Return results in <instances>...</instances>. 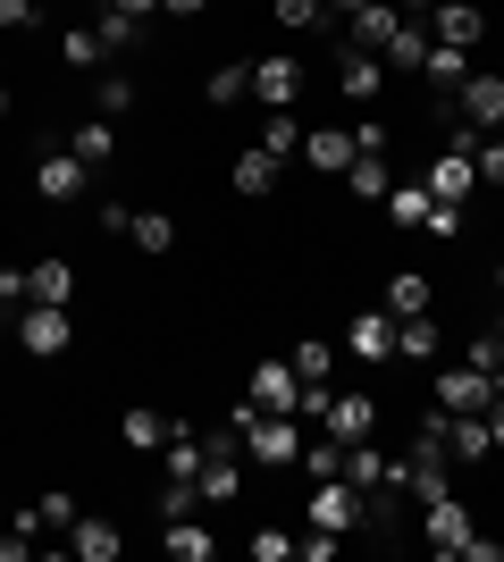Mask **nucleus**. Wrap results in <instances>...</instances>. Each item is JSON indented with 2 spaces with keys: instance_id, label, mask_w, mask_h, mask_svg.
Returning a JSON list of instances; mask_svg holds the SVG:
<instances>
[{
  "instance_id": "obj_1",
  "label": "nucleus",
  "mask_w": 504,
  "mask_h": 562,
  "mask_svg": "<svg viewBox=\"0 0 504 562\" xmlns=\"http://www.w3.org/2000/svg\"><path fill=\"white\" fill-rule=\"evenodd\" d=\"M236 428H244V446H253V462H303L294 412H253V403H236Z\"/></svg>"
},
{
  "instance_id": "obj_2",
  "label": "nucleus",
  "mask_w": 504,
  "mask_h": 562,
  "mask_svg": "<svg viewBox=\"0 0 504 562\" xmlns=\"http://www.w3.org/2000/svg\"><path fill=\"white\" fill-rule=\"evenodd\" d=\"M455 110H462V126L504 135V68H471V76L455 85Z\"/></svg>"
},
{
  "instance_id": "obj_3",
  "label": "nucleus",
  "mask_w": 504,
  "mask_h": 562,
  "mask_svg": "<svg viewBox=\"0 0 504 562\" xmlns=\"http://www.w3.org/2000/svg\"><path fill=\"white\" fill-rule=\"evenodd\" d=\"M18 345L34 352V361H51V352H68V345H76L68 311H59V303H25V311H18Z\"/></svg>"
},
{
  "instance_id": "obj_4",
  "label": "nucleus",
  "mask_w": 504,
  "mask_h": 562,
  "mask_svg": "<svg viewBox=\"0 0 504 562\" xmlns=\"http://www.w3.org/2000/svg\"><path fill=\"white\" fill-rule=\"evenodd\" d=\"M429 43L480 50L488 43V9H480V0H437V9H429Z\"/></svg>"
},
{
  "instance_id": "obj_5",
  "label": "nucleus",
  "mask_w": 504,
  "mask_h": 562,
  "mask_svg": "<svg viewBox=\"0 0 504 562\" xmlns=\"http://www.w3.org/2000/svg\"><path fill=\"white\" fill-rule=\"evenodd\" d=\"M496 386H488L471 361H437V412H488Z\"/></svg>"
},
{
  "instance_id": "obj_6",
  "label": "nucleus",
  "mask_w": 504,
  "mask_h": 562,
  "mask_svg": "<svg viewBox=\"0 0 504 562\" xmlns=\"http://www.w3.org/2000/svg\"><path fill=\"white\" fill-rule=\"evenodd\" d=\"M379 85H387V59H379V50L336 43V93H345V101H379Z\"/></svg>"
},
{
  "instance_id": "obj_7",
  "label": "nucleus",
  "mask_w": 504,
  "mask_h": 562,
  "mask_svg": "<svg viewBox=\"0 0 504 562\" xmlns=\"http://www.w3.org/2000/svg\"><path fill=\"white\" fill-rule=\"evenodd\" d=\"M253 412H294V420H303V378H294V361H261V370H253Z\"/></svg>"
},
{
  "instance_id": "obj_8",
  "label": "nucleus",
  "mask_w": 504,
  "mask_h": 562,
  "mask_svg": "<svg viewBox=\"0 0 504 562\" xmlns=\"http://www.w3.org/2000/svg\"><path fill=\"white\" fill-rule=\"evenodd\" d=\"M421 538H429V554H462L471 546V513L455 495H437V504H421Z\"/></svg>"
},
{
  "instance_id": "obj_9",
  "label": "nucleus",
  "mask_w": 504,
  "mask_h": 562,
  "mask_svg": "<svg viewBox=\"0 0 504 562\" xmlns=\"http://www.w3.org/2000/svg\"><path fill=\"white\" fill-rule=\"evenodd\" d=\"M85 186H93V168L76 160V151H43V168H34V193H43V202H76Z\"/></svg>"
},
{
  "instance_id": "obj_10",
  "label": "nucleus",
  "mask_w": 504,
  "mask_h": 562,
  "mask_svg": "<svg viewBox=\"0 0 504 562\" xmlns=\"http://www.w3.org/2000/svg\"><path fill=\"white\" fill-rule=\"evenodd\" d=\"M320 428H328L336 446H361V437L379 428V403H370V395H328V412H320Z\"/></svg>"
},
{
  "instance_id": "obj_11",
  "label": "nucleus",
  "mask_w": 504,
  "mask_h": 562,
  "mask_svg": "<svg viewBox=\"0 0 504 562\" xmlns=\"http://www.w3.org/2000/svg\"><path fill=\"white\" fill-rule=\"evenodd\" d=\"M253 101L261 110H294L303 101V68L294 59H253Z\"/></svg>"
},
{
  "instance_id": "obj_12",
  "label": "nucleus",
  "mask_w": 504,
  "mask_h": 562,
  "mask_svg": "<svg viewBox=\"0 0 504 562\" xmlns=\"http://www.w3.org/2000/svg\"><path fill=\"white\" fill-rule=\"evenodd\" d=\"M345 352H354V361H387V352H395V319H387V311H354V319H345Z\"/></svg>"
},
{
  "instance_id": "obj_13",
  "label": "nucleus",
  "mask_w": 504,
  "mask_h": 562,
  "mask_svg": "<svg viewBox=\"0 0 504 562\" xmlns=\"http://www.w3.org/2000/svg\"><path fill=\"white\" fill-rule=\"evenodd\" d=\"M421 186H429L437 202H462V193L480 186V168H471V151H437V160H429V177H421Z\"/></svg>"
},
{
  "instance_id": "obj_14",
  "label": "nucleus",
  "mask_w": 504,
  "mask_h": 562,
  "mask_svg": "<svg viewBox=\"0 0 504 562\" xmlns=\"http://www.w3.org/2000/svg\"><path fill=\"white\" fill-rule=\"evenodd\" d=\"M303 160H312L320 177H345V168H354V126H320V135H303Z\"/></svg>"
},
{
  "instance_id": "obj_15",
  "label": "nucleus",
  "mask_w": 504,
  "mask_h": 562,
  "mask_svg": "<svg viewBox=\"0 0 504 562\" xmlns=\"http://www.w3.org/2000/svg\"><path fill=\"white\" fill-rule=\"evenodd\" d=\"M421 76L437 85V101H446V117H455V85L471 76V50H455V43H429V59H421Z\"/></svg>"
},
{
  "instance_id": "obj_16",
  "label": "nucleus",
  "mask_w": 504,
  "mask_h": 562,
  "mask_svg": "<svg viewBox=\"0 0 504 562\" xmlns=\"http://www.w3.org/2000/svg\"><path fill=\"white\" fill-rule=\"evenodd\" d=\"M68 554H76V562H119V520L76 513V529H68Z\"/></svg>"
},
{
  "instance_id": "obj_17",
  "label": "nucleus",
  "mask_w": 504,
  "mask_h": 562,
  "mask_svg": "<svg viewBox=\"0 0 504 562\" xmlns=\"http://www.w3.org/2000/svg\"><path fill=\"white\" fill-rule=\"evenodd\" d=\"M395 352H404V361H446V328H437L429 311H421V319H395Z\"/></svg>"
},
{
  "instance_id": "obj_18",
  "label": "nucleus",
  "mask_w": 504,
  "mask_h": 562,
  "mask_svg": "<svg viewBox=\"0 0 504 562\" xmlns=\"http://www.w3.org/2000/svg\"><path fill=\"white\" fill-rule=\"evenodd\" d=\"M160 546H168V562H211L219 554V538H211V529H202V520H160Z\"/></svg>"
},
{
  "instance_id": "obj_19",
  "label": "nucleus",
  "mask_w": 504,
  "mask_h": 562,
  "mask_svg": "<svg viewBox=\"0 0 504 562\" xmlns=\"http://www.w3.org/2000/svg\"><path fill=\"white\" fill-rule=\"evenodd\" d=\"M345 25H354V43H361V50H379V59H387V43H395L404 9H395V0H370V9H361V18H345Z\"/></svg>"
},
{
  "instance_id": "obj_20",
  "label": "nucleus",
  "mask_w": 504,
  "mask_h": 562,
  "mask_svg": "<svg viewBox=\"0 0 504 562\" xmlns=\"http://www.w3.org/2000/svg\"><path fill=\"white\" fill-rule=\"evenodd\" d=\"M119 437H126L135 453H160L168 437H177V420H168V412H152V403H135V412L119 420Z\"/></svg>"
},
{
  "instance_id": "obj_21",
  "label": "nucleus",
  "mask_w": 504,
  "mask_h": 562,
  "mask_svg": "<svg viewBox=\"0 0 504 562\" xmlns=\"http://www.w3.org/2000/svg\"><path fill=\"white\" fill-rule=\"evenodd\" d=\"M68 151L85 168H110V151H119V117H85V126L68 135Z\"/></svg>"
},
{
  "instance_id": "obj_22",
  "label": "nucleus",
  "mask_w": 504,
  "mask_h": 562,
  "mask_svg": "<svg viewBox=\"0 0 504 562\" xmlns=\"http://www.w3.org/2000/svg\"><path fill=\"white\" fill-rule=\"evenodd\" d=\"M278 177H287V160H269L261 143H253V151L236 160V193H244V202H261V193H278Z\"/></svg>"
},
{
  "instance_id": "obj_23",
  "label": "nucleus",
  "mask_w": 504,
  "mask_h": 562,
  "mask_svg": "<svg viewBox=\"0 0 504 562\" xmlns=\"http://www.w3.org/2000/svg\"><path fill=\"white\" fill-rule=\"evenodd\" d=\"M126 244H135V252H152V260L177 252V218H168V211H135V218H126Z\"/></svg>"
},
{
  "instance_id": "obj_24",
  "label": "nucleus",
  "mask_w": 504,
  "mask_h": 562,
  "mask_svg": "<svg viewBox=\"0 0 504 562\" xmlns=\"http://www.w3.org/2000/svg\"><path fill=\"white\" fill-rule=\"evenodd\" d=\"M303 135H312V126H303L294 110H269V117H261V151H269V160H294V151H303Z\"/></svg>"
},
{
  "instance_id": "obj_25",
  "label": "nucleus",
  "mask_w": 504,
  "mask_h": 562,
  "mask_svg": "<svg viewBox=\"0 0 504 562\" xmlns=\"http://www.w3.org/2000/svg\"><path fill=\"white\" fill-rule=\"evenodd\" d=\"M144 25H152V18H126L119 0H110V9L93 18V34H101V50H144Z\"/></svg>"
},
{
  "instance_id": "obj_26",
  "label": "nucleus",
  "mask_w": 504,
  "mask_h": 562,
  "mask_svg": "<svg viewBox=\"0 0 504 562\" xmlns=\"http://www.w3.org/2000/svg\"><path fill=\"white\" fill-rule=\"evenodd\" d=\"M421 59H429V18H404V25H395V43H387V68L421 76Z\"/></svg>"
},
{
  "instance_id": "obj_27",
  "label": "nucleus",
  "mask_w": 504,
  "mask_h": 562,
  "mask_svg": "<svg viewBox=\"0 0 504 562\" xmlns=\"http://www.w3.org/2000/svg\"><path fill=\"white\" fill-rule=\"evenodd\" d=\"M25 285H34V303H59V311H68L76 269H68V260H34V269H25Z\"/></svg>"
},
{
  "instance_id": "obj_28",
  "label": "nucleus",
  "mask_w": 504,
  "mask_h": 562,
  "mask_svg": "<svg viewBox=\"0 0 504 562\" xmlns=\"http://www.w3.org/2000/svg\"><path fill=\"white\" fill-rule=\"evenodd\" d=\"M387 311H395V319H421V311H429V278H421V269H395V278H387Z\"/></svg>"
},
{
  "instance_id": "obj_29",
  "label": "nucleus",
  "mask_w": 504,
  "mask_h": 562,
  "mask_svg": "<svg viewBox=\"0 0 504 562\" xmlns=\"http://www.w3.org/2000/svg\"><path fill=\"white\" fill-rule=\"evenodd\" d=\"M287 361H294V378H303V386H328V370H336V345H328V336H303V345H294Z\"/></svg>"
},
{
  "instance_id": "obj_30",
  "label": "nucleus",
  "mask_w": 504,
  "mask_h": 562,
  "mask_svg": "<svg viewBox=\"0 0 504 562\" xmlns=\"http://www.w3.org/2000/svg\"><path fill=\"white\" fill-rule=\"evenodd\" d=\"M25 513H34V538H68V529H76V495L51 487L43 504H25Z\"/></svg>"
},
{
  "instance_id": "obj_31",
  "label": "nucleus",
  "mask_w": 504,
  "mask_h": 562,
  "mask_svg": "<svg viewBox=\"0 0 504 562\" xmlns=\"http://www.w3.org/2000/svg\"><path fill=\"white\" fill-rule=\"evenodd\" d=\"M429 202H437L429 186H387V218H395V227H421V218H429Z\"/></svg>"
},
{
  "instance_id": "obj_32",
  "label": "nucleus",
  "mask_w": 504,
  "mask_h": 562,
  "mask_svg": "<svg viewBox=\"0 0 504 562\" xmlns=\"http://www.w3.org/2000/svg\"><path fill=\"white\" fill-rule=\"evenodd\" d=\"M345 186H354L361 202H379V193H387V151H354V168H345Z\"/></svg>"
},
{
  "instance_id": "obj_33",
  "label": "nucleus",
  "mask_w": 504,
  "mask_h": 562,
  "mask_svg": "<svg viewBox=\"0 0 504 562\" xmlns=\"http://www.w3.org/2000/svg\"><path fill=\"white\" fill-rule=\"evenodd\" d=\"M303 470H312V479H345V446H336L328 428H320V437H303Z\"/></svg>"
},
{
  "instance_id": "obj_34",
  "label": "nucleus",
  "mask_w": 504,
  "mask_h": 562,
  "mask_svg": "<svg viewBox=\"0 0 504 562\" xmlns=\"http://www.w3.org/2000/svg\"><path fill=\"white\" fill-rule=\"evenodd\" d=\"M59 59H68V68H101L110 50H101V34H93V25H68V34H59Z\"/></svg>"
},
{
  "instance_id": "obj_35",
  "label": "nucleus",
  "mask_w": 504,
  "mask_h": 562,
  "mask_svg": "<svg viewBox=\"0 0 504 562\" xmlns=\"http://www.w3.org/2000/svg\"><path fill=\"white\" fill-rule=\"evenodd\" d=\"M193 504H202V487H193V479H160V495H152V513H160V520H186Z\"/></svg>"
},
{
  "instance_id": "obj_36",
  "label": "nucleus",
  "mask_w": 504,
  "mask_h": 562,
  "mask_svg": "<svg viewBox=\"0 0 504 562\" xmlns=\"http://www.w3.org/2000/svg\"><path fill=\"white\" fill-rule=\"evenodd\" d=\"M160 470H168V479H193V470H202V437H186V428H177V437L160 446Z\"/></svg>"
},
{
  "instance_id": "obj_37",
  "label": "nucleus",
  "mask_w": 504,
  "mask_h": 562,
  "mask_svg": "<svg viewBox=\"0 0 504 562\" xmlns=\"http://www.w3.org/2000/svg\"><path fill=\"white\" fill-rule=\"evenodd\" d=\"M412 462H455V446H446V412H429V420H421V437H412Z\"/></svg>"
},
{
  "instance_id": "obj_38",
  "label": "nucleus",
  "mask_w": 504,
  "mask_h": 562,
  "mask_svg": "<svg viewBox=\"0 0 504 562\" xmlns=\"http://www.w3.org/2000/svg\"><path fill=\"white\" fill-rule=\"evenodd\" d=\"M93 110L101 117H126V110H135V76H101V85H93Z\"/></svg>"
},
{
  "instance_id": "obj_39",
  "label": "nucleus",
  "mask_w": 504,
  "mask_h": 562,
  "mask_svg": "<svg viewBox=\"0 0 504 562\" xmlns=\"http://www.w3.org/2000/svg\"><path fill=\"white\" fill-rule=\"evenodd\" d=\"M202 93H211L219 110H236V101L253 93V68H211V85H202Z\"/></svg>"
},
{
  "instance_id": "obj_40",
  "label": "nucleus",
  "mask_w": 504,
  "mask_h": 562,
  "mask_svg": "<svg viewBox=\"0 0 504 562\" xmlns=\"http://www.w3.org/2000/svg\"><path fill=\"white\" fill-rule=\"evenodd\" d=\"M462 361H471L488 386H504V336H471V352H462Z\"/></svg>"
},
{
  "instance_id": "obj_41",
  "label": "nucleus",
  "mask_w": 504,
  "mask_h": 562,
  "mask_svg": "<svg viewBox=\"0 0 504 562\" xmlns=\"http://www.w3.org/2000/svg\"><path fill=\"white\" fill-rule=\"evenodd\" d=\"M269 9H278V25H294V34L328 25V0H269Z\"/></svg>"
},
{
  "instance_id": "obj_42",
  "label": "nucleus",
  "mask_w": 504,
  "mask_h": 562,
  "mask_svg": "<svg viewBox=\"0 0 504 562\" xmlns=\"http://www.w3.org/2000/svg\"><path fill=\"white\" fill-rule=\"evenodd\" d=\"M471 168H480V186H504V135H480V151H471Z\"/></svg>"
},
{
  "instance_id": "obj_43",
  "label": "nucleus",
  "mask_w": 504,
  "mask_h": 562,
  "mask_svg": "<svg viewBox=\"0 0 504 562\" xmlns=\"http://www.w3.org/2000/svg\"><path fill=\"white\" fill-rule=\"evenodd\" d=\"M25 303H34V285H25V269H0V311H9V319H18Z\"/></svg>"
},
{
  "instance_id": "obj_44",
  "label": "nucleus",
  "mask_w": 504,
  "mask_h": 562,
  "mask_svg": "<svg viewBox=\"0 0 504 562\" xmlns=\"http://www.w3.org/2000/svg\"><path fill=\"white\" fill-rule=\"evenodd\" d=\"M421 227H429V235H446V244H455V235H462V202H429V218H421Z\"/></svg>"
},
{
  "instance_id": "obj_45",
  "label": "nucleus",
  "mask_w": 504,
  "mask_h": 562,
  "mask_svg": "<svg viewBox=\"0 0 504 562\" xmlns=\"http://www.w3.org/2000/svg\"><path fill=\"white\" fill-rule=\"evenodd\" d=\"M34 18H43V0H0V25H9V34H34Z\"/></svg>"
},
{
  "instance_id": "obj_46",
  "label": "nucleus",
  "mask_w": 504,
  "mask_h": 562,
  "mask_svg": "<svg viewBox=\"0 0 504 562\" xmlns=\"http://www.w3.org/2000/svg\"><path fill=\"white\" fill-rule=\"evenodd\" d=\"M253 554H261V562H294V538H287V529H261V538H253Z\"/></svg>"
},
{
  "instance_id": "obj_47",
  "label": "nucleus",
  "mask_w": 504,
  "mask_h": 562,
  "mask_svg": "<svg viewBox=\"0 0 504 562\" xmlns=\"http://www.w3.org/2000/svg\"><path fill=\"white\" fill-rule=\"evenodd\" d=\"M25 554H34V538H25L18 520H9V538H0V562H25Z\"/></svg>"
},
{
  "instance_id": "obj_48",
  "label": "nucleus",
  "mask_w": 504,
  "mask_h": 562,
  "mask_svg": "<svg viewBox=\"0 0 504 562\" xmlns=\"http://www.w3.org/2000/svg\"><path fill=\"white\" fill-rule=\"evenodd\" d=\"M488 437H496V453H504V395L488 403Z\"/></svg>"
},
{
  "instance_id": "obj_49",
  "label": "nucleus",
  "mask_w": 504,
  "mask_h": 562,
  "mask_svg": "<svg viewBox=\"0 0 504 562\" xmlns=\"http://www.w3.org/2000/svg\"><path fill=\"white\" fill-rule=\"evenodd\" d=\"M160 9H177V18H202V9H211V0H160Z\"/></svg>"
},
{
  "instance_id": "obj_50",
  "label": "nucleus",
  "mask_w": 504,
  "mask_h": 562,
  "mask_svg": "<svg viewBox=\"0 0 504 562\" xmlns=\"http://www.w3.org/2000/svg\"><path fill=\"white\" fill-rule=\"evenodd\" d=\"M361 9H370V0H328V18H361Z\"/></svg>"
},
{
  "instance_id": "obj_51",
  "label": "nucleus",
  "mask_w": 504,
  "mask_h": 562,
  "mask_svg": "<svg viewBox=\"0 0 504 562\" xmlns=\"http://www.w3.org/2000/svg\"><path fill=\"white\" fill-rule=\"evenodd\" d=\"M119 9H126V18H152V9H160V0H119Z\"/></svg>"
},
{
  "instance_id": "obj_52",
  "label": "nucleus",
  "mask_w": 504,
  "mask_h": 562,
  "mask_svg": "<svg viewBox=\"0 0 504 562\" xmlns=\"http://www.w3.org/2000/svg\"><path fill=\"white\" fill-rule=\"evenodd\" d=\"M0 117H9V85H0Z\"/></svg>"
},
{
  "instance_id": "obj_53",
  "label": "nucleus",
  "mask_w": 504,
  "mask_h": 562,
  "mask_svg": "<svg viewBox=\"0 0 504 562\" xmlns=\"http://www.w3.org/2000/svg\"><path fill=\"white\" fill-rule=\"evenodd\" d=\"M496 336H504V319H496Z\"/></svg>"
},
{
  "instance_id": "obj_54",
  "label": "nucleus",
  "mask_w": 504,
  "mask_h": 562,
  "mask_svg": "<svg viewBox=\"0 0 504 562\" xmlns=\"http://www.w3.org/2000/svg\"><path fill=\"white\" fill-rule=\"evenodd\" d=\"M496 278H504V269H496Z\"/></svg>"
}]
</instances>
